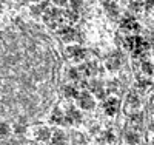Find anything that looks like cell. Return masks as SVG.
Wrapping results in <instances>:
<instances>
[{
    "label": "cell",
    "mask_w": 154,
    "mask_h": 145,
    "mask_svg": "<svg viewBox=\"0 0 154 145\" xmlns=\"http://www.w3.org/2000/svg\"><path fill=\"white\" fill-rule=\"evenodd\" d=\"M77 105H79V108L91 110V108H94V97L89 93H86V91H83V93L77 96Z\"/></svg>",
    "instance_id": "obj_1"
},
{
    "label": "cell",
    "mask_w": 154,
    "mask_h": 145,
    "mask_svg": "<svg viewBox=\"0 0 154 145\" xmlns=\"http://www.w3.org/2000/svg\"><path fill=\"white\" fill-rule=\"evenodd\" d=\"M82 122V114L79 110H75V108H71L66 116H65V122L63 124H66V125H72V124H80Z\"/></svg>",
    "instance_id": "obj_2"
},
{
    "label": "cell",
    "mask_w": 154,
    "mask_h": 145,
    "mask_svg": "<svg viewBox=\"0 0 154 145\" xmlns=\"http://www.w3.org/2000/svg\"><path fill=\"white\" fill-rule=\"evenodd\" d=\"M103 110L108 116H114L117 114V110H119V100L116 97H109L106 99V102L103 103Z\"/></svg>",
    "instance_id": "obj_3"
},
{
    "label": "cell",
    "mask_w": 154,
    "mask_h": 145,
    "mask_svg": "<svg viewBox=\"0 0 154 145\" xmlns=\"http://www.w3.org/2000/svg\"><path fill=\"white\" fill-rule=\"evenodd\" d=\"M88 88L93 91V93L99 97V99H105V96H106V93H105V88H103V85H102L100 82H96V80H93V82H89V85H88Z\"/></svg>",
    "instance_id": "obj_4"
},
{
    "label": "cell",
    "mask_w": 154,
    "mask_h": 145,
    "mask_svg": "<svg viewBox=\"0 0 154 145\" xmlns=\"http://www.w3.org/2000/svg\"><path fill=\"white\" fill-rule=\"evenodd\" d=\"M68 52H69V56H71L74 60H80V59L85 57V49L80 48V46H72V48L68 49Z\"/></svg>",
    "instance_id": "obj_5"
},
{
    "label": "cell",
    "mask_w": 154,
    "mask_h": 145,
    "mask_svg": "<svg viewBox=\"0 0 154 145\" xmlns=\"http://www.w3.org/2000/svg\"><path fill=\"white\" fill-rule=\"evenodd\" d=\"M53 145H66V136L63 131L57 130L53 134Z\"/></svg>",
    "instance_id": "obj_6"
},
{
    "label": "cell",
    "mask_w": 154,
    "mask_h": 145,
    "mask_svg": "<svg viewBox=\"0 0 154 145\" xmlns=\"http://www.w3.org/2000/svg\"><path fill=\"white\" fill-rule=\"evenodd\" d=\"M126 105H128V108H137L139 105H140V99L137 94L131 93V94H128L126 97Z\"/></svg>",
    "instance_id": "obj_7"
},
{
    "label": "cell",
    "mask_w": 154,
    "mask_h": 145,
    "mask_svg": "<svg viewBox=\"0 0 154 145\" xmlns=\"http://www.w3.org/2000/svg\"><path fill=\"white\" fill-rule=\"evenodd\" d=\"M63 94H65L66 99H72V97L79 96V93H77V88L72 87V85H66L65 88H63Z\"/></svg>",
    "instance_id": "obj_8"
},
{
    "label": "cell",
    "mask_w": 154,
    "mask_h": 145,
    "mask_svg": "<svg viewBox=\"0 0 154 145\" xmlns=\"http://www.w3.org/2000/svg\"><path fill=\"white\" fill-rule=\"evenodd\" d=\"M125 140H126L128 145H136V143L139 142V134L136 133V131H126Z\"/></svg>",
    "instance_id": "obj_9"
},
{
    "label": "cell",
    "mask_w": 154,
    "mask_h": 145,
    "mask_svg": "<svg viewBox=\"0 0 154 145\" xmlns=\"http://www.w3.org/2000/svg\"><path fill=\"white\" fill-rule=\"evenodd\" d=\"M79 71H80V74H83V76H93L94 73H96V67L93 63H88V65H83L82 68H79Z\"/></svg>",
    "instance_id": "obj_10"
},
{
    "label": "cell",
    "mask_w": 154,
    "mask_h": 145,
    "mask_svg": "<svg viewBox=\"0 0 154 145\" xmlns=\"http://www.w3.org/2000/svg\"><path fill=\"white\" fill-rule=\"evenodd\" d=\"M49 136H51V133H49V130L46 127H42V128L37 130V139L38 140H48Z\"/></svg>",
    "instance_id": "obj_11"
},
{
    "label": "cell",
    "mask_w": 154,
    "mask_h": 145,
    "mask_svg": "<svg viewBox=\"0 0 154 145\" xmlns=\"http://www.w3.org/2000/svg\"><path fill=\"white\" fill-rule=\"evenodd\" d=\"M51 122H53V124H63V122H65V116L62 114L60 110H56L53 113V116H51Z\"/></svg>",
    "instance_id": "obj_12"
},
{
    "label": "cell",
    "mask_w": 154,
    "mask_h": 145,
    "mask_svg": "<svg viewBox=\"0 0 154 145\" xmlns=\"http://www.w3.org/2000/svg\"><path fill=\"white\" fill-rule=\"evenodd\" d=\"M122 26H123V28L125 30H137L139 28V25L136 23V20L134 19H125L123 22H122Z\"/></svg>",
    "instance_id": "obj_13"
},
{
    "label": "cell",
    "mask_w": 154,
    "mask_h": 145,
    "mask_svg": "<svg viewBox=\"0 0 154 145\" xmlns=\"http://www.w3.org/2000/svg\"><path fill=\"white\" fill-rule=\"evenodd\" d=\"M57 16H59V11L57 9H48L45 12V20L46 22H53V20L57 19Z\"/></svg>",
    "instance_id": "obj_14"
},
{
    "label": "cell",
    "mask_w": 154,
    "mask_h": 145,
    "mask_svg": "<svg viewBox=\"0 0 154 145\" xmlns=\"http://www.w3.org/2000/svg\"><path fill=\"white\" fill-rule=\"evenodd\" d=\"M142 122H143V114L142 113H134V114H131V124L133 125H142Z\"/></svg>",
    "instance_id": "obj_15"
},
{
    "label": "cell",
    "mask_w": 154,
    "mask_h": 145,
    "mask_svg": "<svg viewBox=\"0 0 154 145\" xmlns=\"http://www.w3.org/2000/svg\"><path fill=\"white\" fill-rule=\"evenodd\" d=\"M142 71H143L145 74H148V76L154 74V63H151V62H143V65H142Z\"/></svg>",
    "instance_id": "obj_16"
},
{
    "label": "cell",
    "mask_w": 154,
    "mask_h": 145,
    "mask_svg": "<svg viewBox=\"0 0 154 145\" xmlns=\"http://www.w3.org/2000/svg\"><path fill=\"white\" fill-rule=\"evenodd\" d=\"M11 133V127L6 122H0V137H5Z\"/></svg>",
    "instance_id": "obj_17"
},
{
    "label": "cell",
    "mask_w": 154,
    "mask_h": 145,
    "mask_svg": "<svg viewBox=\"0 0 154 145\" xmlns=\"http://www.w3.org/2000/svg\"><path fill=\"white\" fill-rule=\"evenodd\" d=\"M119 67H120L119 57H111V59L108 60V68H109V70H117Z\"/></svg>",
    "instance_id": "obj_18"
},
{
    "label": "cell",
    "mask_w": 154,
    "mask_h": 145,
    "mask_svg": "<svg viewBox=\"0 0 154 145\" xmlns=\"http://www.w3.org/2000/svg\"><path fill=\"white\" fill-rule=\"evenodd\" d=\"M68 77L72 79V80H77V79H80V71L75 68H71V70H68Z\"/></svg>",
    "instance_id": "obj_19"
},
{
    "label": "cell",
    "mask_w": 154,
    "mask_h": 145,
    "mask_svg": "<svg viewBox=\"0 0 154 145\" xmlns=\"http://www.w3.org/2000/svg\"><path fill=\"white\" fill-rule=\"evenodd\" d=\"M62 36H63L65 40H71V39H74V31L71 28H66V30L62 31Z\"/></svg>",
    "instance_id": "obj_20"
},
{
    "label": "cell",
    "mask_w": 154,
    "mask_h": 145,
    "mask_svg": "<svg viewBox=\"0 0 154 145\" xmlns=\"http://www.w3.org/2000/svg\"><path fill=\"white\" fill-rule=\"evenodd\" d=\"M148 87H149V82H148V80H139V82L136 84V88H137V90H142V91L146 90Z\"/></svg>",
    "instance_id": "obj_21"
},
{
    "label": "cell",
    "mask_w": 154,
    "mask_h": 145,
    "mask_svg": "<svg viewBox=\"0 0 154 145\" xmlns=\"http://www.w3.org/2000/svg\"><path fill=\"white\" fill-rule=\"evenodd\" d=\"M103 139H105V142H112L114 140V134H112V131H106V133L103 134Z\"/></svg>",
    "instance_id": "obj_22"
},
{
    "label": "cell",
    "mask_w": 154,
    "mask_h": 145,
    "mask_svg": "<svg viewBox=\"0 0 154 145\" xmlns=\"http://www.w3.org/2000/svg\"><path fill=\"white\" fill-rule=\"evenodd\" d=\"M23 130H25V128H23L22 125H17V127H16V133H23Z\"/></svg>",
    "instance_id": "obj_23"
},
{
    "label": "cell",
    "mask_w": 154,
    "mask_h": 145,
    "mask_svg": "<svg viewBox=\"0 0 154 145\" xmlns=\"http://www.w3.org/2000/svg\"><path fill=\"white\" fill-rule=\"evenodd\" d=\"M146 6H148V8L154 6V0H148V3H146Z\"/></svg>",
    "instance_id": "obj_24"
},
{
    "label": "cell",
    "mask_w": 154,
    "mask_h": 145,
    "mask_svg": "<svg viewBox=\"0 0 154 145\" xmlns=\"http://www.w3.org/2000/svg\"><path fill=\"white\" fill-rule=\"evenodd\" d=\"M54 2H56V3H59V5H63V3L66 2V0H54Z\"/></svg>",
    "instance_id": "obj_25"
},
{
    "label": "cell",
    "mask_w": 154,
    "mask_h": 145,
    "mask_svg": "<svg viewBox=\"0 0 154 145\" xmlns=\"http://www.w3.org/2000/svg\"><path fill=\"white\" fill-rule=\"evenodd\" d=\"M149 130L152 131V133H154V124H151V127H149Z\"/></svg>",
    "instance_id": "obj_26"
},
{
    "label": "cell",
    "mask_w": 154,
    "mask_h": 145,
    "mask_svg": "<svg viewBox=\"0 0 154 145\" xmlns=\"http://www.w3.org/2000/svg\"><path fill=\"white\" fill-rule=\"evenodd\" d=\"M152 114H154V105H152Z\"/></svg>",
    "instance_id": "obj_27"
}]
</instances>
